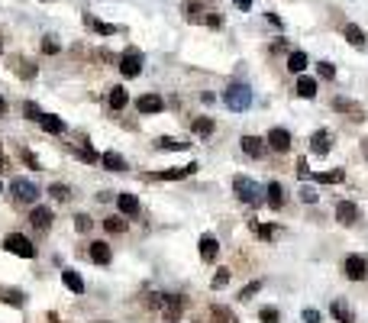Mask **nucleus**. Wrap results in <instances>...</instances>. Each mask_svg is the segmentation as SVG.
I'll return each mask as SVG.
<instances>
[{"label": "nucleus", "instance_id": "603ef678", "mask_svg": "<svg viewBox=\"0 0 368 323\" xmlns=\"http://www.w3.org/2000/svg\"><path fill=\"white\" fill-rule=\"evenodd\" d=\"M233 3H236L239 10H249V7H252V3H255V0H233Z\"/></svg>", "mask_w": 368, "mask_h": 323}, {"label": "nucleus", "instance_id": "a878e982", "mask_svg": "<svg viewBox=\"0 0 368 323\" xmlns=\"http://www.w3.org/2000/svg\"><path fill=\"white\" fill-rule=\"evenodd\" d=\"M329 313H333L339 323H352V311H349L346 301H333V304H329Z\"/></svg>", "mask_w": 368, "mask_h": 323}, {"label": "nucleus", "instance_id": "b1692460", "mask_svg": "<svg viewBox=\"0 0 368 323\" xmlns=\"http://www.w3.org/2000/svg\"><path fill=\"white\" fill-rule=\"evenodd\" d=\"M342 33H346V39L352 42L356 49H365V42H368V39H365V33H362V26H356V23H349V26H346Z\"/></svg>", "mask_w": 368, "mask_h": 323}, {"label": "nucleus", "instance_id": "423d86ee", "mask_svg": "<svg viewBox=\"0 0 368 323\" xmlns=\"http://www.w3.org/2000/svg\"><path fill=\"white\" fill-rule=\"evenodd\" d=\"M149 304H152V307H159V311H165L171 320H175V317L181 313V307H184V301H181V297H168V294H152Z\"/></svg>", "mask_w": 368, "mask_h": 323}, {"label": "nucleus", "instance_id": "393cba45", "mask_svg": "<svg viewBox=\"0 0 368 323\" xmlns=\"http://www.w3.org/2000/svg\"><path fill=\"white\" fill-rule=\"evenodd\" d=\"M84 23H88V26H90V30H94V33H100V36H117V33H119V26H110V23H100V20H94L90 13H88V17H84Z\"/></svg>", "mask_w": 368, "mask_h": 323}, {"label": "nucleus", "instance_id": "ddd939ff", "mask_svg": "<svg viewBox=\"0 0 368 323\" xmlns=\"http://www.w3.org/2000/svg\"><path fill=\"white\" fill-rule=\"evenodd\" d=\"M217 252H220L217 236H210V233L200 236V259H204V262H213V259H217Z\"/></svg>", "mask_w": 368, "mask_h": 323}, {"label": "nucleus", "instance_id": "de8ad7c7", "mask_svg": "<svg viewBox=\"0 0 368 323\" xmlns=\"http://www.w3.org/2000/svg\"><path fill=\"white\" fill-rule=\"evenodd\" d=\"M207 26H213V30H220V26H223V20H220V13H213V10L207 13Z\"/></svg>", "mask_w": 368, "mask_h": 323}, {"label": "nucleus", "instance_id": "5701e85b", "mask_svg": "<svg viewBox=\"0 0 368 323\" xmlns=\"http://www.w3.org/2000/svg\"><path fill=\"white\" fill-rule=\"evenodd\" d=\"M61 282H65V288H68V291L84 294V282H81V275L75 272V268H65V272H61Z\"/></svg>", "mask_w": 368, "mask_h": 323}, {"label": "nucleus", "instance_id": "9b49d317", "mask_svg": "<svg viewBox=\"0 0 368 323\" xmlns=\"http://www.w3.org/2000/svg\"><path fill=\"white\" fill-rule=\"evenodd\" d=\"M310 149H313V156H327L329 149H333V133L317 129V133H313V139H310Z\"/></svg>", "mask_w": 368, "mask_h": 323}, {"label": "nucleus", "instance_id": "f8f14e48", "mask_svg": "<svg viewBox=\"0 0 368 323\" xmlns=\"http://www.w3.org/2000/svg\"><path fill=\"white\" fill-rule=\"evenodd\" d=\"M336 220L342 226H352L358 220V207L352 204V201H339V204H336Z\"/></svg>", "mask_w": 368, "mask_h": 323}, {"label": "nucleus", "instance_id": "6e6d98bb", "mask_svg": "<svg viewBox=\"0 0 368 323\" xmlns=\"http://www.w3.org/2000/svg\"><path fill=\"white\" fill-rule=\"evenodd\" d=\"M0 52H3V42H0Z\"/></svg>", "mask_w": 368, "mask_h": 323}, {"label": "nucleus", "instance_id": "72a5a7b5", "mask_svg": "<svg viewBox=\"0 0 368 323\" xmlns=\"http://www.w3.org/2000/svg\"><path fill=\"white\" fill-rule=\"evenodd\" d=\"M210 313H213V320H217V323H236V320H233V313H229L226 307H220V304H217V307H210Z\"/></svg>", "mask_w": 368, "mask_h": 323}, {"label": "nucleus", "instance_id": "f704fd0d", "mask_svg": "<svg viewBox=\"0 0 368 323\" xmlns=\"http://www.w3.org/2000/svg\"><path fill=\"white\" fill-rule=\"evenodd\" d=\"M259 320L262 323H281V313L275 311V307H262V311H259Z\"/></svg>", "mask_w": 368, "mask_h": 323}, {"label": "nucleus", "instance_id": "3c124183", "mask_svg": "<svg viewBox=\"0 0 368 323\" xmlns=\"http://www.w3.org/2000/svg\"><path fill=\"white\" fill-rule=\"evenodd\" d=\"M23 158H26V165L30 168H39V158L32 156V152H23Z\"/></svg>", "mask_w": 368, "mask_h": 323}, {"label": "nucleus", "instance_id": "473e14b6", "mask_svg": "<svg viewBox=\"0 0 368 323\" xmlns=\"http://www.w3.org/2000/svg\"><path fill=\"white\" fill-rule=\"evenodd\" d=\"M104 230H107V233H123V230H126V220H119V216H107V220H104Z\"/></svg>", "mask_w": 368, "mask_h": 323}, {"label": "nucleus", "instance_id": "39448f33", "mask_svg": "<svg viewBox=\"0 0 368 323\" xmlns=\"http://www.w3.org/2000/svg\"><path fill=\"white\" fill-rule=\"evenodd\" d=\"M10 194L20 201V204H32L36 197H39V187L32 185L30 178H13L10 181Z\"/></svg>", "mask_w": 368, "mask_h": 323}, {"label": "nucleus", "instance_id": "4d7b16f0", "mask_svg": "<svg viewBox=\"0 0 368 323\" xmlns=\"http://www.w3.org/2000/svg\"><path fill=\"white\" fill-rule=\"evenodd\" d=\"M0 191H3V185H0Z\"/></svg>", "mask_w": 368, "mask_h": 323}, {"label": "nucleus", "instance_id": "ea45409f", "mask_svg": "<svg viewBox=\"0 0 368 323\" xmlns=\"http://www.w3.org/2000/svg\"><path fill=\"white\" fill-rule=\"evenodd\" d=\"M75 226H78L81 233H88L90 226H94V220H90V216H88V214H78V216H75Z\"/></svg>", "mask_w": 368, "mask_h": 323}, {"label": "nucleus", "instance_id": "bb28decb", "mask_svg": "<svg viewBox=\"0 0 368 323\" xmlns=\"http://www.w3.org/2000/svg\"><path fill=\"white\" fill-rule=\"evenodd\" d=\"M130 104V94L126 88H110V110H123Z\"/></svg>", "mask_w": 368, "mask_h": 323}, {"label": "nucleus", "instance_id": "5fc2aeb1", "mask_svg": "<svg viewBox=\"0 0 368 323\" xmlns=\"http://www.w3.org/2000/svg\"><path fill=\"white\" fill-rule=\"evenodd\" d=\"M7 165V158H3V142H0V168Z\"/></svg>", "mask_w": 368, "mask_h": 323}, {"label": "nucleus", "instance_id": "a18cd8bd", "mask_svg": "<svg viewBox=\"0 0 368 323\" xmlns=\"http://www.w3.org/2000/svg\"><path fill=\"white\" fill-rule=\"evenodd\" d=\"M20 75L23 78H36V65L32 62H20Z\"/></svg>", "mask_w": 368, "mask_h": 323}, {"label": "nucleus", "instance_id": "8fccbe9b", "mask_svg": "<svg viewBox=\"0 0 368 323\" xmlns=\"http://www.w3.org/2000/svg\"><path fill=\"white\" fill-rule=\"evenodd\" d=\"M336 110H356V104H352V100H346V98H339L336 100Z\"/></svg>", "mask_w": 368, "mask_h": 323}, {"label": "nucleus", "instance_id": "6ab92c4d", "mask_svg": "<svg viewBox=\"0 0 368 323\" xmlns=\"http://www.w3.org/2000/svg\"><path fill=\"white\" fill-rule=\"evenodd\" d=\"M100 165L107 168V172H126V158L119 156V152H104V156H100Z\"/></svg>", "mask_w": 368, "mask_h": 323}, {"label": "nucleus", "instance_id": "4468645a", "mask_svg": "<svg viewBox=\"0 0 368 323\" xmlns=\"http://www.w3.org/2000/svg\"><path fill=\"white\" fill-rule=\"evenodd\" d=\"M117 207H119V214H126V216H136L139 214V197L136 194H117Z\"/></svg>", "mask_w": 368, "mask_h": 323}, {"label": "nucleus", "instance_id": "cd10ccee", "mask_svg": "<svg viewBox=\"0 0 368 323\" xmlns=\"http://www.w3.org/2000/svg\"><path fill=\"white\" fill-rule=\"evenodd\" d=\"M304 68H307V52H291V55H288V71L304 75Z\"/></svg>", "mask_w": 368, "mask_h": 323}, {"label": "nucleus", "instance_id": "09e8293b", "mask_svg": "<svg viewBox=\"0 0 368 323\" xmlns=\"http://www.w3.org/2000/svg\"><path fill=\"white\" fill-rule=\"evenodd\" d=\"M304 320H307V323H320V311L307 307V311H304Z\"/></svg>", "mask_w": 368, "mask_h": 323}, {"label": "nucleus", "instance_id": "2f4dec72", "mask_svg": "<svg viewBox=\"0 0 368 323\" xmlns=\"http://www.w3.org/2000/svg\"><path fill=\"white\" fill-rule=\"evenodd\" d=\"M23 113H26V120H32V123H39L42 120V107L36 104V100H26V104H23Z\"/></svg>", "mask_w": 368, "mask_h": 323}, {"label": "nucleus", "instance_id": "20e7f679", "mask_svg": "<svg viewBox=\"0 0 368 323\" xmlns=\"http://www.w3.org/2000/svg\"><path fill=\"white\" fill-rule=\"evenodd\" d=\"M3 249L13 255H20V259H36V246L26 239L23 233H10L7 239H3Z\"/></svg>", "mask_w": 368, "mask_h": 323}, {"label": "nucleus", "instance_id": "f3484780", "mask_svg": "<svg viewBox=\"0 0 368 323\" xmlns=\"http://www.w3.org/2000/svg\"><path fill=\"white\" fill-rule=\"evenodd\" d=\"M242 152H246V156H252V158H262V156H265V139L242 136Z\"/></svg>", "mask_w": 368, "mask_h": 323}, {"label": "nucleus", "instance_id": "412c9836", "mask_svg": "<svg viewBox=\"0 0 368 323\" xmlns=\"http://www.w3.org/2000/svg\"><path fill=\"white\" fill-rule=\"evenodd\" d=\"M39 127L46 129V133H52V136H59V133H65V120H61V117H52V113H42Z\"/></svg>", "mask_w": 368, "mask_h": 323}, {"label": "nucleus", "instance_id": "c756f323", "mask_svg": "<svg viewBox=\"0 0 368 323\" xmlns=\"http://www.w3.org/2000/svg\"><path fill=\"white\" fill-rule=\"evenodd\" d=\"M313 178V181H323V185H339V181H342V178H346V172H342V168H336V172H320V175H310Z\"/></svg>", "mask_w": 368, "mask_h": 323}, {"label": "nucleus", "instance_id": "9d476101", "mask_svg": "<svg viewBox=\"0 0 368 323\" xmlns=\"http://www.w3.org/2000/svg\"><path fill=\"white\" fill-rule=\"evenodd\" d=\"M136 110H139V113H162V110H165V100H162L159 94H142V98L136 100Z\"/></svg>", "mask_w": 368, "mask_h": 323}, {"label": "nucleus", "instance_id": "4c0bfd02", "mask_svg": "<svg viewBox=\"0 0 368 323\" xmlns=\"http://www.w3.org/2000/svg\"><path fill=\"white\" fill-rule=\"evenodd\" d=\"M317 75H320V78H336V68H333V65H329V62H320V65H317Z\"/></svg>", "mask_w": 368, "mask_h": 323}, {"label": "nucleus", "instance_id": "58836bf2", "mask_svg": "<svg viewBox=\"0 0 368 323\" xmlns=\"http://www.w3.org/2000/svg\"><path fill=\"white\" fill-rule=\"evenodd\" d=\"M259 291H262V282H252V284H246V288L239 291V297H242V301H249L252 294H259Z\"/></svg>", "mask_w": 368, "mask_h": 323}, {"label": "nucleus", "instance_id": "6e6552de", "mask_svg": "<svg viewBox=\"0 0 368 323\" xmlns=\"http://www.w3.org/2000/svg\"><path fill=\"white\" fill-rule=\"evenodd\" d=\"M275 152H288L291 149V133L284 127H271V133H269V139H265Z\"/></svg>", "mask_w": 368, "mask_h": 323}, {"label": "nucleus", "instance_id": "a19ab883", "mask_svg": "<svg viewBox=\"0 0 368 323\" xmlns=\"http://www.w3.org/2000/svg\"><path fill=\"white\" fill-rule=\"evenodd\" d=\"M300 201H304V204H317V191H313L310 185H304L300 187Z\"/></svg>", "mask_w": 368, "mask_h": 323}, {"label": "nucleus", "instance_id": "a211bd4d", "mask_svg": "<svg viewBox=\"0 0 368 323\" xmlns=\"http://www.w3.org/2000/svg\"><path fill=\"white\" fill-rule=\"evenodd\" d=\"M265 204H269L271 210H278V207L284 204V187H281L278 181H271V185L265 187Z\"/></svg>", "mask_w": 368, "mask_h": 323}, {"label": "nucleus", "instance_id": "0eeeda50", "mask_svg": "<svg viewBox=\"0 0 368 323\" xmlns=\"http://www.w3.org/2000/svg\"><path fill=\"white\" fill-rule=\"evenodd\" d=\"M342 268H346V275L352 278V282H362V278H368V259H365V255H349Z\"/></svg>", "mask_w": 368, "mask_h": 323}, {"label": "nucleus", "instance_id": "dca6fc26", "mask_svg": "<svg viewBox=\"0 0 368 323\" xmlns=\"http://www.w3.org/2000/svg\"><path fill=\"white\" fill-rule=\"evenodd\" d=\"M88 255H90V262L94 265H110V259H113V252H110L107 243H94L88 249Z\"/></svg>", "mask_w": 368, "mask_h": 323}, {"label": "nucleus", "instance_id": "c03bdc74", "mask_svg": "<svg viewBox=\"0 0 368 323\" xmlns=\"http://www.w3.org/2000/svg\"><path fill=\"white\" fill-rule=\"evenodd\" d=\"M255 233H259L262 239H275V226H269V223H259V226H255Z\"/></svg>", "mask_w": 368, "mask_h": 323}, {"label": "nucleus", "instance_id": "e433bc0d", "mask_svg": "<svg viewBox=\"0 0 368 323\" xmlns=\"http://www.w3.org/2000/svg\"><path fill=\"white\" fill-rule=\"evenodd\" d=\"M210 284H213V291H220V288H226V284H229V272H226V268H223V272H217Z\"/></svg>", "mask_w": 368, "mask_h": 323}, {"label": "nucleus", "instance_id": "f257e3e1", "mask_svg": "<svg viewBox=\"0 0 368 323\" xmlns=\"http://www.w3.org/2000/svg\"><path fill=\"white\" fill-rule=\"evenodd\" d=\"M249 104H252L249 84H239V81L226 84V91H223V107L233 110V113H242V110H249Z\"/></svg>", "mask_w": 368, "mask_h": 323}, {"label": "nucleus", "instance_id": "37998d69", "mask_svg": "<svg viewBox=\"0 0 368 323\" xmlns=\"http://www.w3.org/2000/svg\"><path fill=\"white\" fill-rule=\"evenodd\" d=\"M78 156L84 158V162H90V165H94V162H100V156L94 152V149H88V146H81V149H78Z\"/></svg>", "mask_w": 368, "mask_h": 323}, {"label": "nucleus", "instance_id": "7c9ffc66", "mask_svg": "<svg viewBox=\"0 0 368 323\" xmlns=\"http://www.w3.org/2000/svg\"><path fill=\"white\" fill-rule=\"evenodd\" d=\"M155 149H162V152H178V149H188V142H181V139H171V136H162L159 142H155Z\"/></svg>", "mask_w": 368, "mask_h": 323}, {"label": "nucleus", "instance_id": "aec40b11", "mask_svg": "<svg viewBox=\"0 0 368 323\" xmlns=\"http://www.w3.org/2000/svg\"><path fill=\"white\" fill-rule=\"evenodd\" d=\"M30 223L36 226V230H49V226H52V210H49V207H36V210L30 214Z\"/></svg>", "mask_w": 368, "mask_h": 323}, {"label": "nucleus", "instance_id": "4be33fe9", "mask_svg": "<svg viewBox=\"0 0 368 323\" xmlns=\"http://www.w3.org/2000/svg\"><path fill=\"white\" fill-rule=\"evenodd\" d=\"M298 94L304 100H313L317 98V81L307 78V75H298Z\"/></svg>", "mask_w": 368, "mask_h": 323}, {"label": "nucleus", "instance_id": "c9c22d12", "mask_svg": "<svg viewBox=\"0 0 368 323\" xmlns=\"http://www.w3.org/2000/svg\"><path fill=\"white\" fill-rule=\"evenodd\" d=\"M49 194L55 197V201H68V197H71V191H68L65 185H52V187H49Z\"/></svg>", "mask_w": 368, "mask_h": 323}, {"label": "nucleus", "instance_id": "1a4fd4ad", "mask_svg": "<svg viewBox=\"0 0 368 323\" xmlns=\"http://www.w3.org/2000/svg\"><path fill=\"white\" fill-rule=\"evenodd\" d=\"M197 162H191V165L184 168H168V172H155V178H162V181H181V178H191V175H197Z\"/></svg>", "mask_w": 368, "mask_h": 323}, {"label": "nucleus", "instance_id": "79ce46f5", "mask_svg": "<svg viewBox=\"0 0 368 323\" xmlns=\"http://www.w3.org/2000/svg\"><path fill=\"white\" fill-rule=\"evenodd\" d=\"M59 49H61L59 42L52 39V36H46V42H42V52H46V55H59Z\"/></svg>", "mask_w": 368, "mask_h": 323}, {"label": "nucleus", "instance_id": "7ed1b4c3", "mask_svg": "<svg viewBox=\"0 0 368 323\" xmlns=\"http://www.w3.org/2000/svg\"><path fill=\"white\" fill-rule=\"evenodd\" d=\"M117 68H119V75H126V78H139V71H142V52L139 49H126L117 59Z\"/></svg>", "mask_w": 368, "mask_h": 323}, {"label": "nucleus", "instance_id": "2eb2a0df", "mask_svg": "<svg viewBox=\"0 0 368 323\" xmlns=\"http://www.w3.org/2000/svg\"><path fill=\"white\" fill-rule=\"evenodd\" d=\"M207 7H204V3H200V0H188V3H184V17H188L191 23H207Z\"/></svg>", "mask_w": 368, "mask_h": 323}, {"label": "nucleus", "instance_id": "49530a36", "mask_svg": "<svg viewBox=\"0 0 368 323\" xmlns=\"http://www.w3.org/2000/svg\"><path fill=\"white\" fill-rule=\"evenodd\" d=\"M294 172H298V178H310V175H313V172H310V165L304 162V158H300L298 165H294Z\"/></svg>", "mask_w": 368, "mask_h": 323}, {"label": "nucleus", "instance_id": "c85d7f7f", "mask_svg": "<svg viewBox=\"0 0 368 323\" xmlns=\"http://www.w3.org/2000/svg\"><path fill=\"white\" fill-rule=\"evenodd\" d=\"M213 127H217V123H213L210 117H197L194 123H191V129H194L197 136H210V133H213Z\"/></svg>", "mask_w": 368, "mask_h": 323}, {"label": "nucleus", "instance_id": "f03ea898", "mask_svg": "<svg viewBox=\"0 0 368 323\" xmlns=\"http://www.w3.org/2000/svg\"><path fill=\"white\" fill-rule=\"evenodd\" d=\"M233 191H236V197L239 201H242V204H262V201H265V187L259 185V181H255V178H246V175H236L233 178Z\"/></svg>", "mask_w": 368, "mask_h": 323}, {"label": "nucleus", "instance_id": "864d4df0", "mask_svg": "<svg viewBox=\"0 0 368 323\" xmlns=\"http://www.w3.org/2000/svg\"><path fill=\"white\" fill-rule=\"evenodd\" d=\"M0 117H7V100L0 98Z\"/></svg>", "mask_w": 368, "mask_h": 323}]
</instances>
